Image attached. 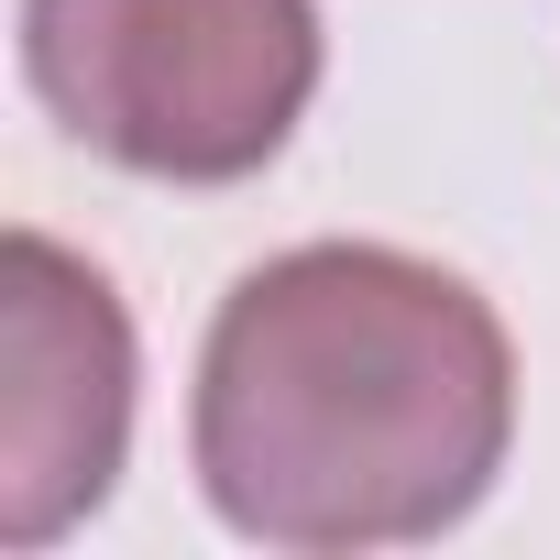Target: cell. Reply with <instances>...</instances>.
Masks as SVG:
<instances>
[{"instance_id":"obj_3","label":"cell","mask_w":560,"mask_h":560,"mask_svg":"<svg viewBox=\"0 0 560 560\" xmlns=\"http://www.w3.org/2000/svg\"><path fill=\"white\" fill-rule=\"evenodd\" d=\"M132 319L110 275L45 231L0 242V538L45 549L110 505L132 451Z\"/></svg>"},{"instance_id":"obj_1","label":"cell","mask_w":560,"mask_h":560,"mask_svg":"<svg viewBox=\"0 0 560 560\" xmlns=\"http://www.w3.org/2000/svg\"><path fill=\"white\" fill-rule=\"evenodd\" d=\"M516 440V341L451 264L298 242L198 341L187 462L264 549H407L462 527Z\"/></svg>"},{"instance_id":"obj_2","label":"cell","mask_w":560,"mask_h":560,"mask_svg":"<svg viewBox=\"0 0 560 560\" xmlns=\"http://www.w3.org/2000/svg\"><path fill=\"white\" fill-rule=\"evenodd\" d=\"M319 0H23L45 121L154 187H242L319 100Z\"/></svg>"}]
</instances>
